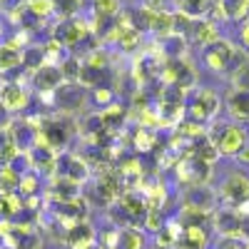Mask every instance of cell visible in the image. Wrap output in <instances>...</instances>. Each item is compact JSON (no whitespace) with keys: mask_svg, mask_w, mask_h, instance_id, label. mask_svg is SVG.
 Here are the masks:
<instances>
[{"mask_svg":"<svg viewBox=\"0 0 249 249\" xmlns=\"http://www.w3.org/2000/svg\"><path fill=\"white\" fill-rule=\"evenodd\" d=\"M57 175H60V177H68V179H72V182H77V184H82V182L90 179L92 167H90V164L82 160L80 155L60 152V155H57ZM57 175H55V177H57Z\"/></svg>","mask_w":249,"mask_h":249,"instance_id":"obj_5","label":"cell"},{"mask_svg":"<svg viewBox=\"0 0 249 249\" xmlns=\"http://www.w3.org/2000/svg\"><path fill=\"white\" fill-rule=\"evenodd\" d=\"M222 35H219V25L214 18H202L192 23V30L187 35V43H195L197 48H210L212 43H217Z\"/></svg>","mask_w":249,"mask_h":249,"instance_id":"obj_10","label":"cell"},{"mask_svg":"<svg viewBox=\"0 0 249 249\" xmlns=\"http://www.w3.org/2000/svg\"><path fill=\"white\" fill-rule=\"evenodd\" d=\"M207 135L214 142L219 157H237V152L249 142L244 124H237V122H224L217 132H207Z\"/></svg>","mask_w":249,"mask_h":249,"instance_id":"obj_2","label":"cell"},{"mask_svg":"<svg viewBox=\"0 0 249 249\" xmlns=\"http://www.w3.org/2000/svg\"><path fill=\"white\" fill-rule=\"evenodd\" d=\"M18 184H20V172L13 170L10 164H0V195L18 192Z\"/></svg>","mask_w":249,"mask_h":249,"instance_id":"obj_25","label":"cell"},{"mask_svg":"<svg viewBox=\"0 0 249 249\" xmlns=\"http://www.w3.org/2000/svg\"><path fill=\"white\" fill-rule=\"evenodd\" d=\"M30 82H33V88L40 92V95H50L62 85V72H60V65H43L40 70H35L30 75Z\"/></svg>","mask_w":249,"mask_h":249,"instance_id":"obj_11","label":"cell"},{"mask_svg":"<svg viewBox=\"0 0 249 249\" xmlns=\"http://www.w3.org/2000/svg\"><path fill=\"white\" fill-rule=\"evenodd\" d=\"M227 112L237 124L249 122V92L230 90V95H227Z\"/></svg>","mask_w":249,"mask_h":249,"instance_id":"obj_16","label":"cell"},{"mask_svg":"<svg viewBox=\"0 0 249 249\" xmlns=\"http://www.w3.org/2000/svg\"><path fill=\"white\" fill-rule=\"evenodd\" d=\"M95 15H100V18H120L122 15V0H97Z\"/></svg>","mask_w":249,"mask_h":249,"instance_id":"obj_27","label":"cell"},{"mask_svg":"<svg viewBox=\"0 0 249 249\" xmlns=\"http://www.w3.org/2000/svg\"><path fill=\"white\" fill-rule=\"evenodd\" d=\"M40 187H43V177H40L35 170L25 172V175H20V184H18V195L20 197H35L40 195Z\"/></svg>","mask_w":249,"mask_h":249,"instance_id":"obj_22","label":"cell"},{"mask_svg":"<svg viewBox=\"0 0 249 249\" xmlns=\"http://www.w3.org/2000/svg\"><path fill=\"white\" fill-rule=\"evenodd\" d=\"M122 53H135L140 45H142V33L140 30H135V28H127V30H124L122 35H120V40H117V43H115Z\"/></svg>","mask_w":249,"mask_h":249,"instance_id":"obj_26","label":"cell"},{"mask_svg":"<svg viewBox=\"0 0 249 249\" xmlns=\"http://www.w3.org/2000/svg\"><path fill=\"white\" fill-rule=\"evenodd\" d=\"M100 117H102V122H105L107 130H117L122 124V120L127 117V110H124V105L120 100H112L105 110H100Z\"/></svg>","mask_w":249,"mask_h":249,"instance_id":"obj_20","label":"cell"},{"mask_svg":"<svg viewBox=\"0 0 249 249\" xmlns=\"http://www.w3.org/2000/svg\"><path fill=\"white\" fill-rule=\"evenodd\" d=\"M43 65H48L43 45H25V50H23V68L28 70V75H33Z\"/></svg>","mask_w":249,"mask_h":249,"instance_id":"obj_21","label":"cell"},{"mask_svg":"<svg viewBox=\"0 0 249 249\" xmlns=\"http://www.w3.org/2000/svg\"><path fill=\"white\" fill-rule=\"evenodd\" d=\"M212 227L222 239L242 237V217L232 210V207H217L212 212Z\"/></svg>","mask_w":249,"mask_h":249,"instance_id":"obj_7","label":"cell"},{"mask_svg":"<svg viewBox=\"0 0 249 249\" xmlns=\"http://www.w3.org/2000/svg\"><path fill=\"white\" fill-rule=\"evenodd\" d=\"M85 102H88V90L77 82H62L53 92V105L62 112H77L85 107Z\"/></svg>","mask_w":249,"mask_h":249,"instance_id":"obj_4","label":"cell"},{"mask_svg":"<svg viewBox=\"0 0 249 249\" xmlns=\"http://www.w3.org/2000/svg\"><path fill=\"white\" fill-rule=\"evenodd\" d=\"M207 244H210L207 227H182V234L175 249H207Z\"/></svg>","mask_w":249,"mask_h":249,"instance_id":"obj_15","label":"cell"},{"mask_svg":"<svg viewBox=\"0 0 249 249\" xmlns=\"http://www.w3.org/2000/svg\"><path fill=\"white\" fill-rule=\"evenodd\" d=\"M0 105H3L10 115H18L30 105V92L25 90V85H20L18 80L0 82Z\"/></svg>","mask_w":249,"mask_h":249,"instance_id":"obj_6","label":"cell"},{"mask_svg":"<svg viewBox=\"0 0 249 249\" xmlns=\"http://www.w3.org/2000/svg\"><path fill=\"white\" fill-rule=\"evenodd\" d=\"M234 160H237V162L242 164V167H249V142H247L244 147H242V150L237 152V157H234Z\"/></svg>","mask_w":249,"mask_h":249,"instance_id":"obj_34","label":"cell"},{"mask_svg":"<svg viewBox=\"0 0 249 249\" xmlns=\"http://www.w3.org/2000/svg\"><path fill=\"white\" fill-rule=\"evenodd\" d=\"M68 249H95L97 247V230L90 222H77L75 227L65 232V239H62Z\"/></svg>","mask_w":249,"mask_h":249,"instance_id":"obj_8","label":"cell"},{"mask_svg":"<svg viewBox=\"0 0 249 249\" xmlns=\"http://www.w3.org/2000/svg\"><path fill=\"white\" fill-rule=\"evenodd\" d=\"M5 37V25H3V20H0V40Z\"/></svg>","mask_w":249,"mask_h":249,"instance_id":"obj_36","label":"cell"},{"mask_svg":"<svg viewBox=\"0 0 249 249\" xmlns=\"http://www.w3.org/2000/svg\"><path fill=\"white\" fill-rule=\"evenodd\" d=\"M5 217V207H3V195H0V219Z\"/></svg>","mask_w":249,"mask_h":249,"instance_id":"obj_35","label":"cell"},{"mask_svg":"<svg viewBox=\"0 0 249 249\" xmlns=\"http://www.w3.org/2000/svg\"><path fill=\"white\" fill-rule=\"evenodd\" d=\"M217 249H249V242L237 237V239H222Z\"/></svg>","mask_w":249,"mask_h":249,"instance_id":"obj_32","label":"cell"},{"mask_svg":"<svg viewBox=\"0 0 249 249\" xmlns=\"http://www.w3.org/2000/svg\"><path fill=\"white\" fill-rule=\"evenodd\" d=\"M230 80H232V88H234L237 92H249V60L232 72Z\"/></svg>","mask_w":249,"mask_h":249,"instance_id":"obj_30","label":"cell"},{"mask_svg":"<svg viewBox=\"0 0 249 249\" xmlns=\"http://www.w3.org/2000/svg\"><path fill=\"white\" fill-rule=\"evenodd\" d=\"M217 18L232 20V23H244L249 18V0H217L214 8Z\"/></svg>","mask_w":249,"mask_h":249,"instance_id":"obj_12","label":"cell"},{"mask_svg":"<svg viewBox=\"0 0 249 249\" xmlns=\"http://www.w3.org/2000/svg\"><path fill=\"white\" fill-rule=\"evenodd\" d=\"M132 147H135L140 155L155 150V130L144 127V124H142V127H137L135 135H132Z\"/></svg>","mask_w":249,"mask_h":249,"instance_id":"obj_24","label":"cell"},{"mask_svg":"<svg viewBox=\"0 0 249 249\" xmlns=\"http://www.w3.org/2000/svg\"><path fill=\"white\" fill-rule=\"evenodd\" d=\"M214 3L217 0H175V10L184 13L192 20H202V18H210V10L214 8Z\"/></svg>","mask_w":249,"mask_h":249,"instance_id":"obj_18","label":"cell"},{"mask_svg":"<svg viewBox=\"0 0 249 249\" xmlns=\"http://www.w3.org/2000/svg\"><path fill=\"white\" fill-rule=\"evenodd\" d=\"M53 5H55V13L62 15V20H65V18H75V15H80L82 0H53Z\"/></svg>","mask_w":249,"mask_h":249,"instance_id":"obj_29","label":"cell"},{"mask_svg":"<svg viewBox=\"0 0 249 249\" xmlns=\"http://www.w3.org/2000/svg\"><path fill=\"white\" fill-rule=\"evenodd\" d=\"M90 100H92V105H97L100 110H105V107L110 105V102L115 100V90H112V88H107V85H97V88H92Z\"/></svg>","mask_w":249,"mask_h":249,"instance_id":"obj_28","label":"cell"},{"mask_svg":"<svg viewBox=\"0 0 249 249\" xmlns=\"http://www.w3.org/2000/svg\"><path fill=\"white\" fill-rule=\"evenodd\" d=\"M144 247H147V239H144V232L140 227H124V230H120L117 249H144Z\"/></svg>","mask_w":249,"mask_h":249,"instance_id":"obj_19","label":"cell"},{"mask_svg":"<svg viewBox=\"0 0 249 249\" xmlns=\"http://www.w3.org/2000/svg\"><path fill=\"white\" fill-rule=\"evenodd\" d=\"M95 3H97V0H92V5H95Z\"/></svg>","mask_w":249,"mask_h":249,"instance_id":"obj_38","label":"cell"},{"mask_svg":"<svg viewBox=\"0 0 249 249\" xmlns=\"http://www.w3.org/2000/svg\"><path fill=\"white\" fill-rule=\"evenodd\" d=\"M147 33L157 40H167L175 35V10H160V13H152L150 18V25H147Z\"/></svg>","mask_w":249,"mask_h":249,"instance_id":"obj_14","label":"cell"},{"mask_svg":"<svg viewBox=\"0 0 249 249\" xmlns=\"http://www.w3.org/2000/svg\"><path fill=\"white\" fill-rule=\"evenodd\" d=\"M219 110H222L219 95L212 88H197V92L192 95V100L184 105V117L204 127L207 122H212L219 115Z\"/></svg>","mask_w":249,"mask_h":249,"instance_id":"obj_1","label":"cell"},{"mask_svg":"<svg viewBox=\"0 0 249 249\" xmlns=\"http://www.w3.org/2000/svg\"><path fill=\"white\" fill-rule=\"evenodd\" d=\"M82 192H80V184L77 182H72V179H68V177H53L50 179V190H48V199H55V204H60V202H70V199H75V197H80Z\"/></svg>","mask_w":249,"mask_h":249,"instance_id":"obj_13","label":"cell"},{"mask_svg":"<svg viewBox=\"0 0 249 249\" xmlns=\"http://www.w3.org/2000/svg\"><path fill=\"white\" fill-rule=\"evenodd\" d=\"M214 202H217V195L207 184L187 187L184 195H182V207H192V210H199V212H207V214L214 212Z\"/></svg>","mask_w":249,"mask_h":249,"instance_id":"obj_9","label":"cell"},{"mask_svg":"<svg viewBox=\"0 0 249 249\" xmlns=\"http://www.w3.org/2000/svg\"><path fill=\"white\" fill-rule=\"evenodd\" d=\"M25 10L37 20V23H43V20H48V18L55 15L53 0H25Z\"/></svg>","mask_w":249,"mask_h":249,"instance_id":"obj_23","label":"cell"},{"mask_svg":"<svg viewBox=\"0 0 249 249\" xmlns=\"http://www.w3.org/2000/svg\"><path fill=\"white\" fill-rule=\"evenodd\" d=\"M239 45H242V50L249 55V25H247V23H242V28H239Z\"/></svg>","mask_w":249,"mask_h":249,"instance_id":"obj_33","label":"cell"},{"mask_svg":"<svg viewBox=\"0 0 249 249\" xmlns=\"http://www.w3.org/2000/svg\"><path fill=\"white\" fill-rule=\"evenodd\" d=\"M164 222H167V219H164V214H162V212H155V210H150L147 214H144V219H142V227H144L147 232L157 234V232L162 230V227H164Z\"/></svg>","mask_w":249,"mask_h":249,"instance_id":"obj_31","label":"cell"},{"mask_svg":"<svg viewBox=\"0 0 249 249\" xmlns=\"http://www.w3.org/2000/svg\"><path fill=\"white\" fill-rule=\"evenodd\" d=\"M244 23H247V25H249V18H247V20H244Z\"/></svg>","mask_w":249,"mask_h":249,"instance_id":"obj_37","label":"cell"},{"mask_svg":"<svg viewBox=\"0 0 249 249\" xmlns=\"http://www.w3.org/2000/svg\"><path fill=\"white\" fill-rule=\"evenodd\" d=\"M219 199L227 207H237L242 202H249V175L244 172H230L219 184Z\"/></svg>","mask_w":249,"mask_h":249,"instance_id":"obj_3","label":"cell"},{"mask_svg":"<svg viewBox=\"0 0 249 249\" xmlns=\"http://www.w3.org/2000/svg\"><path fill=\"white\" fill-rule=\"evenodd\" d=\"M23 68V50L18 45H13L10 40L0 43V75H8L13 70Z\"/></svg>","mask_w":249,"mask_h":249,"instance_id":"obj_17","label":"cell"}]
</instances>
